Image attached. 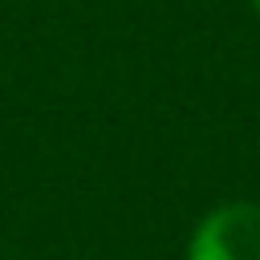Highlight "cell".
<instances>
[{
	"mask_svg": "<svg viewBox=\"0 0 260 260\" xmlns=\"http://www.w3.org/2000/svg\"><path fill=\"white\" fill-rule=\"evenodd\" d=\"M187 260H260V203H223L199 219Z\"/></svg>",
	"mask_w": 260,
	"mask_h": 260,
	"instance_id": "1",
	"label": "cell"
},
{
	"mask_svg": "<svg viewBox=\"0 0 260 260\" xmlns=\"http://www.w3.org/2000/svg\"><path fill=\"white\" fill-rule=\"evenodd\" d=\"M252 4H256V16H260V0H252Z\"/></svg>",
	"mask_w": 260,
	"mask_h": 260,
	"instance_id": "2",
	"label": "cell"
}]
</instances>
